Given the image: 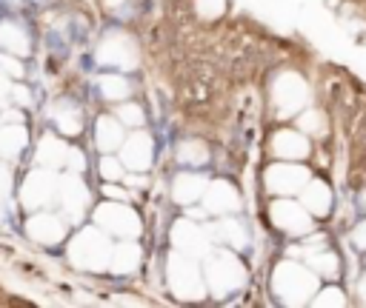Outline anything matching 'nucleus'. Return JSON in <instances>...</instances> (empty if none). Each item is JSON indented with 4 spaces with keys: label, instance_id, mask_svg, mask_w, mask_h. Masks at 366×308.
Segmentation results:
<instances>
[{
    "label": "nucleus",
    "instance_id": "20e7f679",
    "mask_svg": "<svg viewBox=\"0 0 366 308\" xmlns=\"http://www.w3.org/2000/svg\"><path fill=\"white\" fill-rule=\"evenodd\" d=\"M269 188L277 194H295L309 183V171L300 165H274L269 168Z\"/></svg>",
    "mask_w": 366,
    "mask_h": 308
},
{
    "label": "nucleus",
    "instance_id": "6e6552de",
    "mask_svg": "<svg viewBox=\"0 0 366 308\" xmlns=\"http://www.w3.org/2000/svg\"><path fill=\"white\" fill-rule=\"evenodd\" d=\"M340 262H337V257L332 254V251H315V254H309V268H315L317 274H323V277H335L340 268H337Z\"/></svg>",
    "mask_w": 366,
    "mask_h": 308
},
{
    "label": "nucleus",
    "instance_id": "1a4fd4ad",
    "mask_svg": "<svg viewBox=\"0 0 366 308\" xmlns=\"http://www.w3.org/2000/svg\"><path fill=\"white\" fill-rule=\"evenodd\" d=\"M300 128L303 131H309V134H326V117L320 114V111H315V108H309L303 117H300Z\"/></svg>",
    "mask_w": 366,
    "mask_h": 308
},
{
    "label": "nucleus",
    "instance_id": "0eeeda50",
    "mask_svg": "<svg viewBox=\"0 0 366 308\" xmlns=\"http://www.w3.org/2000/svg\"><path fill=\"white\" fill-rule=\"evenodd\" d=\"M240 282H243V268L232 257H220V262L214 265V285H220L226 291V288H234Z\"/></svg>",
    "mask_w": 366,
    "mask_h": 308
},
{
    "label": "nucleus",
    "instance_id": "7ed1b4c3",
    "mask_svg": "<svg viewBox=\"0 0 366 308\" xmlns=\"http://www.w3.org/2000/svg\"><path fill=\"white\" fill-rule=\"evenodd\" d=\"M272 220L286 231V234H309L312 231V220H309V208L297 205L292 200H280L272 205Z\"/></svg>",
    "mask_w": 366,
    "mask_h": 308
},
{
    "label": "nucleus",
    "instance_id": "4468645a",
    "mask_svg": "<svg viewBox=\"0 0 366 308\" xmlns=\"http://www.w3.org/2000/svg\"><path fill=\"white\" fill-rule=\"evenodd\" d=\"M363 200H366V197H363Z\"/></svg>",
    "mask_w": 366,
    "mask_h": 308
},
{
    "label": "nucleus",
    "instance_id": "ddd939ff",
    "mask_svg": "<svg viewBox=\"0 0 366 308\" xmlns=\"http://www.w3.org/2000/svg\"><path fill=\"white\" fill-rule=\"evenodd\" d=\"M357 297H360V302H366V277L357 282Z\"/></svg>",
    "mask_w": 366,
    "mask_h": 308
},
{
    "label": "nucleus",
    "instance_id": "39448f33",
    "mask_svg": "<svg viewBox=\"0 0 366 308\" xmlns=\"http://www.w3.org/2000/svg\"><path fill=\"white\" fill-rule=\"evenodd\" d=\"M274 154L286 157V160H300L309 154V140L297 131H280L274 137Z\"/></svg>",
    "mask_w": 366,
    "mask_h": 308
},
{
    "label": "nucleus",
    "instance_id": "9b49d317",
    "mask_svg": "<svg viewBox=\"0 0 366 308\" xmlns=\"http://www.w3.org/2000/svg\"><path fill=\"white\" fill-rule=\"evenodd\" d=\"M352 242H355V248H363V251H366V222L355 225V231H352Z\"/></svg>",
    "mask_w": 366,
    "mask_h": 308
},
{
    "label": "nucleus",
    "instance_id": "f257e3e1",
    "mask_svg": "<svg viewBox=\"0 0 366 308\" xmlns=\"http://www.w3.org/2000/svg\"><path fill=\"white\" fill-rule=\"evenodd\" d=\"M274 291L283 302L303 305L317 291V277L297 262H280L274 271Z\"/></svg>",
    "mask_w": 366,
    "mask_h": 308
},
{
    "label": "nucleus",
    "instance_id": "9d476101",
    "mask_svg": "<svg viewBox=\"0 0 366 308\" xmlns=\"http://www.w3.org/2000/svg\"><path fill=\"white\" fill-rule=\"evenodd\" d=\"M315 305H335V308H340V305H346V297L340 294V288H323L315 297Z\"/></svg>",
    "mask_w": 366,
    "mask_h": 308
},
{
    "label": "nucleus",
    "instance_id": "f03ea898",
    "mask_svg": "<svg viewBox=\"0 0 366 308\" xmlns=\"http://www.w3.org/2000/svg\"><path fill=\"white\" fill-rule=\"evenodd\" d=\"M309 100V88L297 74H283L274 83V103L280 106V114H295Z\"/></svg>",
    "mask_w": 366,
    "mask_h": 308
},
{
    "label": "nucleus",
    "instance_id": "423d86ee",
    "mask_svg": "<svg viewBox=\"0 0 366 308\" xmlns=\"http://www.w3.org/2000/svg\"><path fill=\"white\" fill-rule=\"evenodd\" d=\"M303 205L309 208V214H326L332 208V191L326 183L320 180H309L303 185Z\"/></svg>",
    "mask_w": 366,
    "mask_h": 308
},
{
    "label": "nucleus",
    "instance_id": "f8f14e48",
    "mask_svg": "<svg viewBox=\"0 0 366 308\" xmlns=\"http://www.w3.org/2000/svg\"><path fill=\"white\" fill-rule=\"evenodd\" d=\"M323 245H326V237H320V234H317V237H312V240H306V242H303V251H306V254H315V251H320Z\"/></svg>",
    "mask_w": 366,
    "mask_h": 308
}]
</instances>
